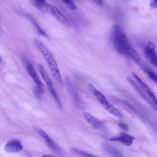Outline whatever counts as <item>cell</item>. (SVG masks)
Listing matches in <instances>:
<instances>
[{
    "mask_svg": "<svg viewBox=\"0 0 157 157\" xmlns=\"http://www.w3.org/2000/svg\"><path fill=\"white\" fill-rule=\"evenodd\" d=\"M34 42L46 61L53 77L59 85L63 86V80L57 64L54 57L39 40L35 39Z\"/></svg>",
    "mask_w": 157,
    "mask_h": 157,
    "instance_id": "6da1fadb",
    "label": "cell"
},
{
    "mask_svg": "<svg viewBox=\"0 0 157 157\" xmlns=\"http://www.w3.org/2000/svg\"><path fill=\"white\" fill-rule=\"evenodd\" d=\"M112 38L114 47L121 54H126L132 47L121 27L118 24H115L113 27Z\"/></svg>",
    "mask_w": 157,
    "mask_h": 157,
    "instance_id": "7a4b0ae2",
    "label": "cell"
},
{
    "mask_svg": "<svg viewBox=\"0 0 157 157\" xmlns=\"http://www.w3.org/2000/svg\"><path fill=\"white\" fill-rule=\"evenodd\" d=\"M40 11L47 12L54 16L67 29L70 28V24L66 17L56 7L44 3L41 7Z\"/></svg>",
    "mask_w": 157,
    "mask_h": 157,
    "instance_id": "3957f363",
    "label": "cell"
},
{
    "mask_svg": "<svg viewBox=\"0 0 157 157\" xmlns=\"http://www.w3.org/2000/svg\"><path fill=\"white\" fill-rule=\"evenodd\" d=\"M33 128L44 140L48 146L53 152L58 154H61V151L60 148L44 131L36 125L33 126Z\"/></svg>",
    "mask_w": 157,
    "mask_h": 157,
    "instance_id": "277c9868",
    "label": "cell"
},
{
    "mask_svg": "<svg viewBox=\"0 0 157 157\" xmlns=\"http://www.w3.org/2000/svg\"><path fill=\"white\" fill-rule=\"evenodd\" d=\"M26 70L36 84L38 90L41 93L44 92V86L36 74L33 65L29 62H27L26 65Z\"/></svg>",
    "mask_w": 157,
    "mask_h": 157,
    "instance_id": "5b68a950",
    "label": "cell"
},
{
    "mask_svg": "<svg viewBox=\"0 0 157 157\" xmlns=\"http://www.w3.org/2000/svg\"><path fill=\"white\" fill-rule=\"evenodd\" d=\"M64 81L67 89L72 98L77 105L81 106L82 103L81 99L77 91L75 89L70 79L68 77H66Z\"/></svg>",
    "mask_w": 157,
    "mask_h": 157,
    "instance_id": "8992f818",
    "label": "cell"
},
{
    "mask_svg": "<svg viewBox=\"0 0 157 157\" xmlns=\"http://www.w3.org/2000/svg\"><path fill=\"white\" fill-rule=\"evenodd\" d=\"M135 138L134 137L124 132H121L118 135L110 139L111 141L121 143L126 146L132 145Z\"/></svg>",
    "mask_w": 157,
    "mask_h": 157,
    "instance_id": "52a82bcc",
    "label": "cell"
},
{
    "mask_svg": "<svg viewBox=\"0 0 157 157\" xmlns=\"http://www.w3.org/2000/svg\"><path fill=\"white\" fill-rule=\"evenodd\" d=\"M23 147L20 142L17 140H12L8 141L5 145V149L8 153L17 152L21 150Z\"/></svg>",
    "mask_w": 157,
    "mask_h": 157,
    "instance_id": "ba28073f",
    "label": "cell"
},
{
    "mask_svg": "<svg viewBox=\"0 0 157 157\" xmlns=\"http://www.w3.org/2000/svg\"><path fill=\"white\" fill-rule=\"evenodd\" d=\"M140 68L145 73L153 82L157 84V73L145 62L139 61L138 63Z\"/></svg>",
    "mask_w": 157,
    "mask_h": 157,
    "instance_id": "9c48e42d",
    "label": "cell"
},
{
    "mask_svg": "<svg viewBox=\"0 0 157 157\" xmlns=\"http://www.w3.org/2000/svg\"><path fill=\"white\" fill-rule=\"evenodd\" d=\"M88 87L90 91L95 96L103 107L109 103L105 96L98 90L91 83H89Z\"/></svg>",
    "mask_w": 157,
    "mask_h": 157,
    "instance_id": "30bf717a",
    "label": "cell"
},
{
    "mask_svg": "<svg viewBox=\"0 0 157 157\" xmlns=\"http://www.w3.org/2000/svg\"><path fill=\"white\" fill-rule=\"evenodd\" d=\"M83 116L86 120L94 127L96 128H100L102 125L101 121L87 112H84Z\"/></svg>",
    "mask_w": 157,
    "mask_h": 157,
    "instance_id": "8fae6325",
    "label": "cell"
},
{
    "mask_svg": "<svg viewBox=\"0 0 157 157\" xmlns=\"http://www.w3.org/2000/svg\"><path fill=\"white\" fill-rule=\"evenodd\" d=\"M102 147L106 152L111 155L118 157L124 156L119 150L110 144L104 143L102 145Z\"/></svg>",
    "mask_w": 157,
    "mask_h": 157,
    "instance_id": "7c38bea8",
    "label": "cell"
},
{
    "mask_svg": "<svg viewBox=\"0 0 157 157\" xmlns=\"http://www.w3.org/2000/svg\"><path fill=\"white\" fill-rule=\"evenodd\" d=\"M146 59L153 66L157 68V53L155 51L147 52L144 51Z\"/></svg>",
    "mask_w": 157,
    "mask_h": 157,
    "instance_id": "4fadbf2b",
    "label": "cell"
},
{
    "mask_svg": "<svg viewBox=\"0 0 157 157\" xmlns=\"http://www.w3.org/2000/svg\"><path fill=\"white\" fill-rule=\"evenodd\" d=\"M49 91L53 97L55 101L59 108H63V105L54 87L52 82L47 84Z\"/></svg>",
    "mask_w": 157,
    "mask_h": 157,
    "instance_id": "5bb4252c",
    "label": "cell"
},
{
    "mask_svg": "<svg viewBox=\"0 0 157 157\" xmlns=\"http://www.w3.org/2000/svg\"><path fill=\"white\" fill-rule=\"evenodd\" d=\"M131 74L137 82L140 87L147 93L151 91L148 85L135 72H132Z\"/></svg>",
    "mask_w": 157,
    "mask_h": 157,
    "instance_id": "9a60e30c",
    "label": "cell"
},
{
    "mask_svg": "<svg viewBox=\"0 0 157 157\" xmlns=\"http://www.w3.org/2000/svg\"><path fill=\"white\" fill-rule=\"evenodd\" d=\"M31 20L33 25L35 26L38 33L41 35L43 36L48 38V36L44 31L41 28L39 25L31 16L27 15V16Z\"/></svg>",
    "mask_w": 157,
    "mask_h": 157,
    "instance_id": "2e32d148",
    "label": "cell"
},
{
    "mask_svg": "<svg viewBox=\"0 0 157 157\" xmlns=\"http://www.w3.org/2000/svg\"><path fill=\"white\" fill-rule=\"evenodd\" d=\"M127 55L132 58L137 63L140 61L139 56L135 49L131 47L128 51Z\"/></svg>",
    "mask_w": 157,
    "mask_h": 157,
    "instance_id": "e0dca14e",
    "label": "cell"
},
{
    "mask_svg": "<svg viewBox=\"0 0 157 157\" xmlns=\"http://www.w3.org/2000/svg\"><path fill=\"white\" fill-rule=\"evenodd\" d=\"M127 79L129 83L137 92L142 95V96H144L145 98L146 97L145 95L142 91L140 87L130 77H127Z\"/></svg>",
    "mask_w": 157,
    "mask_h": 157,
    "instance_id": "ac0fdd59",
    "label": "cell"
},
{
    "mask_svg": "<svg viewBox=\"0 0 157 157\" xmlns=\"http://www.w3.org/2000/svg\"><path fill=\"white\" fill-rule=\"evenodd\" d=\"M70 150L72 152L78 154L79 155L86 157H92L96 156L91 154L86 153L82 151L79 150L78 149L72 147L70 148Z\"/></svg>",
    "mask_w": 157,
    "mask_h": 157,
    "instance_id": "d6986e66",
    "label": "cell"
},
{
    "mask_svg": "<svg viewBox=\"0 0 157 157\" xmlns=\"http://www.w3.org/2000/svg\"><path fill=\"white\" fill-rule=\"evenodd\" d=\"M123 103L126 106H127L129 109L133 111L134 113L137 114L138 117L141 119H142L144 121V119L142 117V116L138 112L137 110L135 108V107L130 103L128 101H122Z\"/></svg>",
    "mask_w": 157,
    "mask_h": 157,
    "instance_id": "ffe728a7",
    "label": "cell"
},
{
    "mask_svg": "<svg viewBox=\"0 0 157 157\" xmlns=\"http://www.w3.org/2000/svg\"><path fill=\"white\" fill-rule=\"evenodd\" d=\"M156 46L155 44L151 41H149L145 47L144 51L151 52L155 51Z\"/></svg>",
    "mask_w": 157,
    "mask_h": 157,
    "instance_id": "44dd1931",
    "label": "cell"
},
{
    "mask_svg": "<svg viewBox=\"0 0 157 157\" xmlns=\"http://www.w3.org/2000/svg\"><path fill=\"white\" fill-rule=\"evenodd\" d=\"M67 6L72 10H75L76 7L72 0H61Z\"/></svg>",
    "mask_w": 157,
    "mask_h": 157,
    "instance_id": "7402d4cb",
    "label": "cell"
},
{
    "mask_svg": "<svg viewBox=\"0 0 157 157\" xmlns=\"http://www.w3.org/2000/svg\"><path fill=\"white\" fill-rule=\"evenodd\" d=\"M149 5L151 10L155 9L157 7V0H151Z\"/></svg>",
    "mask_w": 157,
    "mask_h": 157,
    "instance_id": "603a6c76",
    "label": "cell"
},
{
    "mask_svg": "<svg viewBox=\"0 0 157 157\" xmlns=\"http://www.w3.org/2000/svg\"><path fill=\"white\" fill-rule=\"evenodd\" d=\"M118 125L125 131H127L128 130V127L125 124L123 123H118Z\"/></svg>",
    "mask_w": 157,
    "mask_h": 157,
    "instance_id": "cb8c5ba5",
    "label": "cell"
},
{
    "mask_svg": "<svg viewBox=\"0 0 157 157\" xmlns=\"http://www.w3.org/2000/svg\"><path fill=\"white\" fill-rule=\"evenodd\" d=\"M95 1L99 4H101L102 2V0H95Z\"/></svg>",
    "mask_w": 157,
    "mask_h": 157,
    "instance_id": "d4e9b609",
    "label": "cell"
},
{
    "mask_svg": "<svg viewBox=\"0 0 157 157\" xmlns=\"http://www.w3.org/2000/svg\"><path fill=\"white\" fill-rule=\"evenodd\" d=\"M44 157H52L53 156H52V155H44L42 156Z\"/></svg>",
    "mask_w": 157,
    "mask_h": 157,
    "instance_id": "484cf974",
    "label": "cell"
}]
</instances>
